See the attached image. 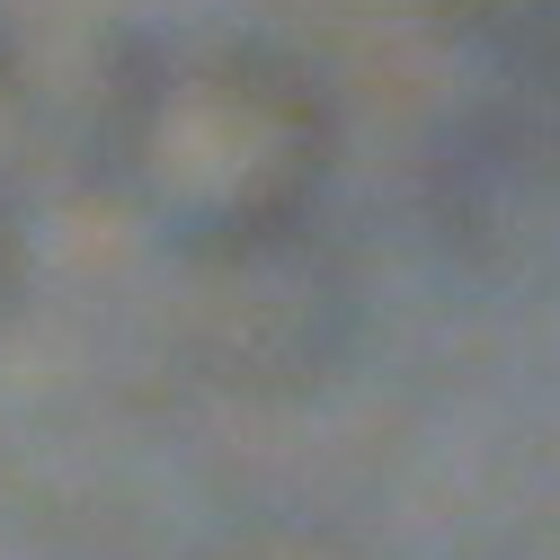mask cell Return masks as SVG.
Returning a JSON list of instances; mask_svg holds the SVG:
<instances>
[{"label": "cell", "instance_id": "obj_2", "mask_svg": "<svg viewBox=\"0 0 560 560\" xmlns=\"http://www.w3.org/2000/svg\"><path fill=\"white\" fill-rule=\"evenodd\" d=\"M170 0H0V143L45 178H98L133 62Z\"/></svg>", "mask_w": 560, "mask_h": 560}, {"label": "cell", "instance_id": "obj_3", "mask_svg": "<svg viewBox=\"0 0 560 560\" xmlns=\"http://www.w3.org/2000/svg\"><path fill=\"white\" fill-rule=\"evenodd\" d=\"M428 10L480 72L560 98V0H428Z\"/></svg>", "mask_w": 560, "mask_h": 560}, {"label": "cell", "instance_id": "obj_4", "mask_svg": "<svg viewBox=\"0 0 560 560\" xmlns=\"http://www.w3.org/2000/svg\"><path fill=\"white\" fill-rule=\"evenodd\" d=\"M19 294H27V223H19V196H10V178H0V329H10Z\"/></svg>", "mask_w": 560, "mask_h": 560}, {"label": "cell", "instance_id": "obj_1", "mask_svg": "<svg viewBox=\"0 0 560 560\" xmlns=\"http://www.w3.org/2000/svg\"><path fill=\"white\" fill-rule=\"evenodd\" d=\"M338 161V98L294 45L241 19L178 10L107 125L98 187L125 196L178 258H232L312 223Z\"/></svg>", "mask_w": 560, "mask_h": 560}]
</instances>
